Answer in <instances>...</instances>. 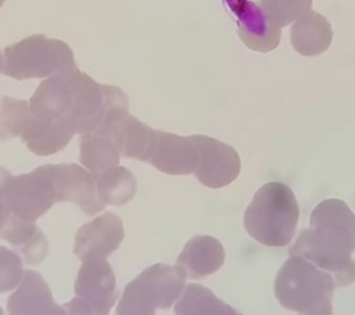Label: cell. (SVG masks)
<instances>
[{"label":"cell","mask_w":355,"mask_h":315,"mask_svg":"<svg viewBox=\"0 0 355 315\" xmlns=\"http://www.w3.org/2000/svg\"><path fill=\"white\" fill-rule=\"evenodd\" d=\"M29 108L40 120L83 135L114 117L118 99L114 85H100L74 68L41 83L29 100Z\"/></svg>","instance_id":"6da1fadb"},{"label":"cell","mask_w":355,"mask_h":315,"mask_svg":"<svg viewBox=\"0 0 355 315\" xmlns=\"http://www.w3.org/2000/svg\"><path fill=\"white\" fill-rule=\"evenodd\" d=\"M354 251L355 214L342 200L329 199L313 210L310 228L300 232L289 254L327 271L338 287H347L355 281Z\"/></svg>","instance_id":"7a4b0ae2"},{"label":"cell","mask_w":355,"mask_h":315,"mask_svg":"<svg viewBox=\"0 0 355 315\" xmlns=\"http://www.w3.org/2000/svg\"><path fill=\"white\" fill-rule=\"evenodd\" d=\"M300 221V206L284 183H266L254 194L244 214V227L258 243L285 247L293 239Z\"/></svg>","instance_id":"3957f363"},{"label":"cell","mask_w":355,"mask_h":315,"mask_svg":"<svg viewBox=\"0 0 355 315\" xmlns=\"http://www.w3.org/2000/svg\"><path fill=\"white\" fill-rule=\"evenodd\" d=\"M290 256L275 278L277 301L300 314H333L335 278L300 256Z\"/></svg>","instance_id":"277c9868"},{"label":"cell","mask_w":355,"mask_h":315,"mask_svg":"<svg viewBox=\"0 0 355 315\" xmlns=\"http://www.w3.org/2000/svg\"><path fill=\"white\" fill-rule=\"evenodd\" d=\"M3 72L17 80L44 78L77 68L68 44L45 35H33L3 50Z\"/></svg>","instance_id":"5b68a950"},{"label":"cell","mask_w":355,"mask_h":315,"mask_svg":"<svg viewBox=\"0 0 355 315\" xmlns=\"http://www.w3.org/2000/svg\"><path fill=\"white\" fill-rule=\"evenodd\" d=\"M186 278L179 266H149L127 285L116 314L153 315L157 309H168L183 293Z\"/></svg>","instance_id":"8992f818"},{"label":"cell","mask_w":355,"mask_h":315,"mask_svg":"<svg viewBox=\"0 0 355 315\" xmlns=\"http://www.w3.org/2000/svg\"><path fill=\"white\" fill-rule=\"evenodd\" d=\"M75 298L64 305L69 314L107 315L119 298L114 270L106 260L83 262Z\"/></svg>","instance_id":"52a82bcc"},{"label":"cell","mask_w":355,"mask_h":315,"mask_svg":"<svg viewBox=\"0 0 355 315\" xmlns=\"http://www.w3.org/2000/svg\"><path fill=\"white\" fill-rule=\"evenodd\" d=\"M6 198L12 216L23 222L35 223L56 202L50 175V164L33 172L10 176L6 185Z\"/></svg>","instance_id":"ba28073f"},{"label":"cell","mask_w":355,"mask_h":315,"mask_svg":"<svg viewBox=\"0 0 355 315\" xmlns=\"http://www.w3.org/2000/svg\"><path fill=\"white\" fill-rule=\"evenodd\" d=\"M198 160L194 175L205 187L221 189L239 176L241 160L235 148L207 135H192Z\"/></svg>","instance_id":"9c48e42d"},{"label":"cell","mask_w":355,"mask_h":315,"mask_svg":"<svg viewBox=\"0 0 355 315\" xmlns=\"http://www.w3.org/2000/svg\"><path fill=\"white\" fill-rule=\"evenodd\" d=\"M56 202H71L87 216H94L105 208L100 200L95 176L75 164H50Z\"/></svg>","instance_id":"30bf717a"},{"label":"cell","mask_w":355,"mask_h":315,"mask_svg":"<svg viewBox=\"0 0 355 315\" xmlns=\"http://www.w3.org/2000/svg\"><path fill=\"white\" fill-rule=\"evenodd\" d=\"M125 239L122 220L112 212L83 225L75 237L74 253L81 262L106 260Z\"/></svg>","instance_id":"8fae6325"},{"label":"cell","mask_w":355,"mask_h":315,"mask_svg":"<svg viewBox=\"0 0 355 315\" xmlns=\"http://www.w3.org/2000/svg\"><path fill=\"white\" fill-rule=\"evenodd\" d=\"M237 19L238 35L246 47L268 53L279 47L282 31L269 21L260 6L250 0H225Z\"/></svg>","instance_id":"7c38bea8"},{"label":"cell","mask_w":355,"mask_h":315,"mask_svg":"<svg viewBox=\"0 0 355 315\" xmlns=\"http://www.w3.org/2000/svg\"><path fill=\"white\" fill-rule=\"evenodd\" d=\"M198 153L191 137L158 131L157 144L149 162L168 175H189L198 166Z\"/></svg>","instance_id":"4fadbf2b"},{"label":"cell","mask_w":355,"mask_h":315,"mask_svg":"<svg viewBox=\"0 0 355 315\" xmlns=\"http://www.w3.org/2000/svg\"><path fill=\"white\" fill-rule=\"evenodd\" d=\"M8 314L12 315H64L66 310L56 305L51 289L35 271L27 270L16 293L8 302Z\"/></svg>","instance_id":"5bb4252c"},{"label":"cell","mask_w":355,"mask_h":315,"mask_svg":"<svg viewBox=\"0 0 355 315\" xmlns=\"http://www.w3.org/2000/svg\"><path fill=\"white\" fill-rule=\"evenodd\" d=\"M225 252L218 239L209 235H196L190 239L177 259L186 276L194 280L206 278L223 266Z\"/></svg>","instance_id":"9a60e30c"},{"label":"cell","mask_w":355,"mask_h":315,"mask_svg":"<svg viewBox=\"0 0 355 315\" xmlns=\"http://www.w3.org/2000/svg\"><path fill=\"white\" fill-rule=\"evenodd\" d=\"M334 39L333 27L327 17L309 10L291 27V43L294 49L304 56L324 53Z\"/></svg>","instance_id":"2e32d148"},{"label":"cell","mask_w":355,"mask_h":315,"mask_svg":"<svg viewBox=\"0 0 355 315\" xmlns=\"http://www.w3.org/2000/svg\"><path fill=\"white\" fill-rule=\"evenodd\" d=\"M121 156L116 131L114 133H89L81 135L79 160L94 176L119 166Z\"/></svg>","instance_id":"e0dca14e"},{"label":"cell","mask_w":355,"mask_h":315,"mask_svg":"<svg viewBox=\"0 0 355 315\" xmlns=\"http://www.w3.org/2000/svg\"><path fill=\"white\" fill-rule=\"evenodd\" d=\"M116 139L124 158L149 162L158 139V130L127 114L119 125Z\"/></svg>","instance_id":"ac0fdd59"},{"label":"cell","mask_w":355,"mask_h":315,"mask_svg":"<svg viewBox=\"0 0 355 315\" xmlns=\"http://www.w3.org/2000/svg\"><path fill=\"white\" fill-rule=\"evenodd\" d=\"M0 237L19 248L26 264H41L47 255V239L35 226V223L23 222L12 216L8 224L0 231Z\"/></svg>","instance_id":"d6986e66"},{"label":"cell","mask_w":355,"mask_h":315,"mask_svg":"<svg viewBox=\"0 0 355 315\" xmlns=\"http://www.w3.org/2000/svg\"><path fill=\"white\" fill-rule=\"evenodd\" d=\"M98 195L105 205L128 203L137 193V180L124 167H114L95 176Z\"/></svg>","instance_id":"ffe728a7"},{"label":"cell","mask_w":355,"mask_h":315,"mask_svg":"<svg viewBox=\"0 0 355 315\" xmlns=\"http://www.w3.org/2000/svg\"><path fill=\"white\" fill-rule=\"evenodd\" d=\"M177 314H239L231 306L219 300L210 289L189 284L175 307Z\"/></svg>","instance_id":"44dd1931"},{"label":"cell","mask_w":355,"mask_h":315,"mask_svg":"<svg viewBox=\"0 0 355 315\" xmlns=\"http://www.w3.org/2000/svg\"><path fill=\"white\" fill-rule=\"evenodd\" d=\"M313 0H260V6L272 24L283 28L312 10Z\"/></svg>","instance_id":"7402d4cb"},{"label":"cell","mask_w":355,"mask_h":315,"mask_svg":"<svg viewBox=\"0 0 355 315\" xmlns=\"http://www.w3.org/2000/svg\"><path fill=\"white\" fill-rule=\"evenodd\" d=\"M29 103L25 100L4 97L0 108V141L19 137L28 116Z\"/></svg>","instance_id":"603a6c76"},{"label":"cell","mask_w":355,"mask_h":315,"mask_svg":"<svg viewBox=\"0 0 355 315\" xmlns=\"http://www.w3.org/2000/svg\"><path fill=\"white\" fill-rule=\"evenodd\" d=\"M23 277L24 271L20 256L8 248L0 247V293L16 289Z\"/></svg>","instance_id":"cb8c5ba5"},{"label":"cell","mask_w":355,"mask_h":315,"mask_svg":"<svg viewBox=\"0 0 355 315\" xmlns=\"http://www.w3.org/2000/svg\"><path fill=\"white\" fill-rule=\"evenodd\" d=\"M10 176L12 174L3 167L0 166V231L8 224L12 216L6 198V185Z\"/></svg>","instance_id":"d4e9b609"},{"label":"cell","mask_w":355,"mask_h":315,"mask_svg":"<svg viewBox=\"0 0 355 315\" xmlns=\"http://www.w3.org/2000/svg\"><path fill=\"white\" fill-rule=\"evenodd\" d=\"M3 66H4L3 54L1 53V50H0V72H2V70H3Z\"/></svg>","instance_id":"484cf974"},{"label":"cell","mask_w":355,"mask_h":315,"mask_svg":"<svg viewBox=\"0 0 355 315\" xmlns=\"http://www.w3.org/2000/svg\"><path fill=\"white\" fill-rule=\"evenodd\" d=\"M4 1H6V0H0V8L3 6Z\"/></svg>","instance_id":"4316f807"},{"label":"cell","mask_w":355,"mask_h":315,"mask_svg":"<svg viewBox=\"0 0 355 315\" xmlns=\"http://www.w3.org/2000/svg\"><path fill=\"white\" fill-rule=\"evenodd\" d=\"M2 314H3V312H2L1 308H0V315H2Z\"/></svg>","instance_id":"83f0119b"}]
</instances>
